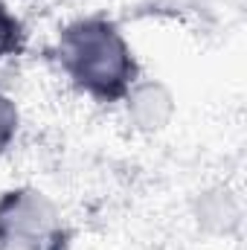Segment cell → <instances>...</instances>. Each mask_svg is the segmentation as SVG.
<instances>
[{
	"instance_id": "6da1fadb",
	"label": "cell",
	"mask_w": 247,
	"mask_h": 250,
	"mask_svg": "<svg viewBox=\"0 0 247 250\" xmlns=\"http://www.w3.org/2000/svg\"><path fill=\"white\" fill-rule=\"evenodd\" d=\"M56 59L67 82L96 102H120L140 67L131 41L108 18H79L56 41Z\"/></svg>"
},
{
	"instance_id": "7a4b0ae2",
	"label": "cell",
	"mask_w": 247,
	"mask_h": 250,
	"mask_svg": "<svg viewBox=\"0 0 247 250\" xmlns=\"http://www.w3.org/2000/svg\"><path fill=\"white\" fill-rule=\"evenodd\" d=\"M62 245V209L35 187H18L0 195V248L56 250Z\"/></svg>"
},
{
	"instance_id": "3957f363",
	"label": "cell",
	"mask_w": 247,
	"mask_h": 250,
	"mask_svg": "<svg viewBox=\"0 0 247 250\" xmlns=\"http://www.w3.org/2000/svg\"><path fill=\"white\" fill-rule=\"evenodd\" d=\"M120 102H123L131 128L140 134L166 131L178 111V102L169 84H163L160 79H145V76H137V82L125 90Z\"/></svg>"
},
{
	"instance_id": "277c9868",
	"label": "cell",
	"mask_w": 247,
	"mask_h": 250,
	"mask_svg": "<svg viewBox=\"0 0 247 250\" xmlns=\"http://www.w3.org/2000/svg\"><path fill=\"white\" fill-rule=\"evenodd\" d=\"M195 221L209 236H233L242 224L239 195L227 187H209L195 198Z\"/></svg>"
},
{
	"instance_id": "5b68a950",
	"label": "cell",
	"mask_w": 247,
	"mask_h": 250,
	"mask_svg": "<svg viewBox=\"0 0 247 250\" xmlns=\"http://www.w3.org/2000/svg\"><path fill=\"white\" fill-rule=\"evenodd\" d=\"M21 41H23V26H21L18 15L0 0V62L12 59L21 50Z\"/></svg>"
},
{
	"instance_id": "8992f818",
	"label": "cell",
	"mask_w": 247,
	"mask_h": 250,
	"mask_svg": "<svg viewBox=\"0 0 247 250\" xmlns=\"http://www.w3.org/2000/svg\"><path fill=\"white\" fill-rule=\"evenodd\" d=\"M18 131H21V108L9 93L0 90V154L12 148V143L18 140Z\"/></svg>"
}]
</instances>
